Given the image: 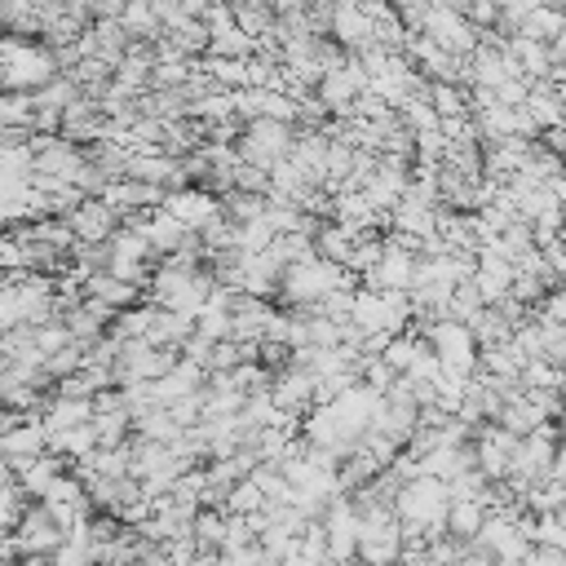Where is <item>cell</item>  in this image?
Returning <instances> with one entry per match:
<instances>
[{
    "mask_svg": "<svg viewBox=\"0 0 566 566\" xmlns=\"http://www.w3.org/2000/svg\"><path fill=\"white\" fill-rule=\"evenodd\" d=\"M13 473L22 478V486L31 491V500H44V495H49V486H53V482H57V478L66 473V460L49 451V455H40V460H31V464L13 469Z\"/></svg>",
    "mask_w": 566,
    "mask_h": 566,
    "instance_id": "ffe728a7",
    "label": "cell"
},
{
    "mask_svg": "<svg viewBox=\"0 0 566 566\" xmlns=\"http://www.w3.org/2000/svg\"><path fill=\"white\" fill-rule=\"evenodd\" d=\"M367 230H349V226H340V221H323L318 226V234H314V243H318V256L323 261H332V265H345L349 270V261H354V248H358V239H363Z\"/></svg>",
    "mask_w": 566,
    "mask_h": 566,
    "instance_id": "e0dca14e",
    "label": "cell"
},
{
    "mask_svg": "<svg viewBox=\"0 0 566 566\" xmlns=\"http://www.w3.org/2000/svg\"><path fill=\"white\" fill-rule=\"evenodd\" d=\"M66 221L75 230V243H111L119 234V226H124V217L106 199H84Z\"/></svg>",
    "mask_w": 566,
    "mask_h": 566,
    "instance_id": "30bf717a",
    "label": "cell"
},
{
    "mask_svg": "<svg viewBox=\"0 0 566 566\" xmlns=\"http://www.w3.org/2000/svg\"><path fill=\"white\" fill-rule=\"evenodd\" d=\"M438 4H447V9H460V13L469 9V0H438Z\"/></svg>",
    "mask_w": 566,
    "mask_h": 566,
    "instance_id": "4dcf8cb0",
    "label": "cell"
},
{
    "mask_svg": "<svg viewBox=\"0 0 566 566\" xmlns=\"http://www.w3.org/2000/svg\"><path fill=\"white\" fill-rule=\"evenodd\" d=\"M226 535H230V513L203 509V513L195 517V544H199V553H221Z\"/></svg>",
    "mask_w": 566,
    "mask_h": 566,
    "instance_id": "cb8c5ba5",
    "label": "cell"
},
{
    "mask_svg": "<svg viewBox=\"0 0 566 566\" xmlns=\"http://www.w3.org/2000/svg\"><path fill=\"white\" fill-rule=\"evenodd\" d=\"M562 31H566V13H562V9H553V4H544V9H535V13L522 22V31H517V35H531V40L553 44Z\"/></svg>",
    "mask_w": 566,
    "mask_h": 566,
    "instance_id": "484cf974",
    "label": "cell"
},
{
    "mask_svg": "<svg viewBox=\"0 0 566 566\" xmlns=\"http://www.w3.org/2000/svg\"><path fill=\"white\" fill-rule=\"evenodd\" d=\"M97 416V402L93 398H66L53 389L49 407H44V424H49V438L53 433H66V429H80V424H93Z\"/></svg>",
    "mask_w": 566,
    "mask_h": 566,
    "instance_id": "4fadbf2b",
    "label": "cell"
},
{
    "mask_svg": "<svg viewBox=\"0 0 566 566\" xmlns=\"http://www.w3.org/2000/svg\"><path fill=\"white\" fill-rule=\"evenodd\" d=\"M119 27L128 31V40H159L164 35V22H159V9L155 0H128L124 13H119Z\"/></svg>",
    "mask_w": 566,
    "mask_h": 566,
    "instance_id": "d6986e66",
    "label": "cell"
},
{
    "mask_svg": "<svg viewBox=\"0 0 566 566\" xmlns=\"http://www.w3.org/2000/svg\"><path fill=\"white\" fill-rule=\"evenodd\" d=\"M4 566H49V557H18V562H4Z\"/></svg>",
    "mask_w": 566,
    "mask_h": 566,
    "instance_id": "f546056e",
    "label": "cell"
},
{
    "mask_svg": "<svg viewBox=\"0 0 566 566\" xmlns=\"http://www.w3.org/2000/svg\"><path fill=\"white\" fill-rule=\"evenodd\" d=\"M429 102H433L438 119H460V115H473L469 88H460V84H447V80H429Z\"/></svg>",
    "mask_w": 566,
    "mask_h": 566,
    "instance_id": "44dd1931",
    "label": "cell"
},
{
    "mask_svg": "<svg viewBox=\"0 0 566 566\" xmlns=\"http://www.w3.org/2000/svg\"><path fill=\"white\" fill-rule=\"evenodd\" d=\"M517 433H509L504 424H482L478 438H473V451H478V469L486 473V482H509L513 473V451H517Z\"/></svg>",
    "mask_w": 566,
    "mask_h": 566,
    "instance_id": "9c48e42d",
    "label": "cell"
},
{
    "mask_svg": "<svg viewBox=\"0 0 566 566\" xmlns=\"http://www.w3.org/2000/svg\"><path fill=\"white\" fill-rule=\"evenodd\" d=\"M495 424H504L509 433L526 438V433H535V429H544V424H553V420L544 416V407H539L526 389H517V394H509V398H504V411H500V420H495Z\"/></svg>",
    "mask_w": 566,
    "mask_h": 566,
    "instance_id": "9a60e30c",
    "label": "cell"
},
{
    "mask_svg": "<svg viewBox=\"0 0 566 566\" xmlns=\"http://www.w3.org/2000/svg\"><path fill=\"white\" fill-rule=\"evenodd\" d=\"M243 164H256V168H274L292 155L296 146V124H283V119H248L243 137L234 142Z\"/></svg>",
    "mask_w": 566,
    "mask_h": 566,
    "instance_id": "52a82bcc",
    "label": "cell"
},
{
    "mask_svg": "<svg viewBox=\"0 0 566 566\" xmlns=\"http://www.w3.org/2000/svg\"><path fill=\"white\" fill-rule=\"evenodd\" d=\"M93 562H97V544H93V531H88V526L71 531V535L57 544V553L49 557V566H93Z\"/></svg>",
    "mask_w": 566,
    "mask_h": 566,
    "instance_id": "7402d4cb",
    "label": "cell"
},
{
    "mask_svg": "<svg viewBox=\"0 0 566 566\" xmlns=\"http://www.w3.org/2000/svg\"><path fill=\"white\" fill-rule=\"evenodd\" d=\"M195 566H230V562H226V557H221V553H203V557H199V562H195Z\"/></svg>",
    "mask_w": 566,
    "mask_h": 566,
    "instance_id": "f1b7e54d",
    "label": "cell"
},
{
    "mask_svg": "<svg viewBox=\"0 0 566 566\" xmlns=\"http://www.w3.org/2000/svg\"><path fill=\"white\" fill-rule=\"evenodd\" d=\"M354 274L345 265H332L323 256H310V261H296L283 270V292H279V305L287 310H318L336 287H349Z\"/></svg>",
    "mask_w": 566,
    "mask_h": 566,
    "instance_id": "3957f363",
    "label": "cell"
},
{
    "mask_svg": "<svg viewBox=\"0 0 566 566\" xmlns=\"http://www.w3.org/2000/svg\"><path fill=\"white\" fill-rule=\"evenodd\" d=\"M535 318H544V323H557V327H566V283H562V287H553V292L544 296V305L535 310Z\"/></svg>",
    "mask_w": 566,
    "mask_h": 566,
    "instance_id": "83f0119b",
    "label": "cell"
},
{
    "mask_svg": "<svg viewBox=\"0 0 566 566\" xmlns=\"http://www.w3.org/2000/svg\"><path fill=\"white\" fill-rule=\"evenodd\" d=\"M164 212H172L190 234H199V230H208L217 217H226V208H221V195H212V190H203V186H181V190H168V199H164Z\"/></svg>",
    "mask_w": 566,
    "mask_h": 566,
    "instance_id": "ba28073f",
    "label": "cell"
},
{
    "mask_svg": "<svg viewBox=\"0 0 566 566\" xmlns=\"http://www.w3.org/2000/svg\"><path fill=\"white\" fill-rule=\"evenodd\" d=\"M0 124L4 128H31L35 124V93H4L0 97Z\"/></svg>",
    "mask_w": 566,
    "mask_h": 566,
    "instance_id": "4316f807",
    "label": "cell"
},
{
    "mask_svg": "<svg viewBox=\"0 0 566 566\" xmlns=\"http://www.w3.org/2000/svg\"><path fill=\"white\" fill-rule=\"evenodd\" d=\"M0 455L4 469H22L40 455H49V424L40 411H9L4 416V433H0Z\"/></svg>",
    "mask_w": 566,
    "mask_h": 566,
    "instance_id": "8992f818",
    "label": "cell"
},
{
    "mask_svg": "<svg viewBox=\"0 0 566 566\" xmlns=\"http://www.w3.org/2000/svg\"><path fill=\"white\" fill-rule=\"evenodd\" d=\"M62 539H66L62 522L49 513V504H40V500H35V504H31V513L9 531L4 553H9V562H18V557H53Z\"/></svg>",
    "mask_w": 566,
    "mask_h": 566,
    "instance_id": "5b68a950",
    "label": "cell"
},
{
    "mask_svg": "<svg viewBox=\"0 0 566 566\" xmlns=\"http://www.w3.org/2000/svg\"><path fill=\"white\" fill-rule=\"evenodd\" d=\"M208 53H212V57H239V62H248V57H256V40H252L243 27H226V31L212 35Z\"/></svg>",
    "mask_w": 566,
    "mask_h": 566,
    "instance_id": "d4e9b609",
    "label": "cell"
},
{
    "mask_svg": "<svg viewBox=\"0 0 566 566\" xmlns=\"http://www.w3.org/2000/svg\"><path fill=\"white\" fill-rule=\"evenodd\" d=\"M447 509H451V486L429 473L402 482V491L394 500V513H398L407 539H420V544L447 535Z\"/></svg>",
    "mask_w": 566,
    "mask_h": 566,
    "instance_id": "6da1fadb",
    "label": "cell"
},
{
    "mask_svg": "<svg viewBox=\"0 0 566 566\" xmlns=\"http://www.w3.org/2000/svg\"><path fill=\"white\" fill-rule=\"evenodd\" d=\"M394 9H411V4H420V0H389Z\"/></svg>",
    "mask_w": 566,
    "mask_h": 566,
    "instance_id": "1f68e13d",
    "label": "cell"
},
{
    "mask_svg": "<svg viewBox=\"0 0 566 566\" xmlns=\"http://www.w3.org/2000/svg\"><path fill=\"white\" fill-rule=\"evenodd\" d=\"M84 296H97V301H106V305L119 314V310H133L146 292L133 287V283H124V279H115V274H106V270H97V274L84 283Z\"/></svg>",
    "mask_w": 566,
    "mask_h": 566,
    "instance_id": "ac0fdd59",
    "label": "cell"
},
{
    "mask_svg": "<svg viewBox=\"0 0 566 566\" xmlns=\"http://www.w3.org/2000/svg\"><path fill=\"white\" fill-rule=\"evenodd\" d=\"M190 336H195V318H190V314H177V310H159V305H155L146 345H155V349H177V354H181V345H186Z\"/></svg>",
    "mask_w": 566,
    "mask_h": 566,
    "instance_id": "2e32d148",
    "label": "cell"
},
{
    "mask_svg": "<svg viewBox=\"0 0 566 566\" xmlns=\"http://www.w3.org/2000/svg\"><path fill=\"white\" fill-rule=\"evenodd\" d=\"M252 62V57H248ZM248 62H239V57H199V66L212 75V84L217 88H226V93H239V88H248Z\"/></svg>",
    "mask_w": 566,
    "mask_h": 566,
    "instance_id": "603a6c76",
    "label": "cell"
},
{
    "mask_svg": "<svg viewBox=\"0 0 566 566\" xmlns=\"http://www.w3.org/2000/svg\"><path fill=\"white\" fill-rule=\"evenodd\" d=\"M0 71H4V93H40L62 75L53 44L27 40V35H4L0 44Z\"/></svg>",
    "mask_w": 566,
    "mask_h": 566,
    "instance_id": "7a4b0ae2",
    "label": "cell"
},
{
    "mask_svg": "<svg viewBox=\"0 0 566 566\" xmlns=\"http://www.w3.org/2000/svg\"><path fill=\"white\" fill-rule=\"evenodd\" d=\"M93 566H133V562H93Z\"/></svg>",
    "mask_w": 566,
    "mask_h": 566,
    "instance_id": "d6a6232c",
    "label": "cell"
},
{
    "mask_svg": "<svg viewBox=\"0 0 566 566\" xmlns=\"http://www.w3.org/2000/svg\"><path fill=\"white\" fill-rule=\"evenodd\" d=\"M509 57L517 62V71L531 80V84H539V80H548L553 75V49L544 44V40H531V35H509Z\"/></svg>",
    "mask_w": 566,
    "mask_h": 566,
    "instance_id": "5bb4252c",
    "label": "cell"
},
{
    "mask_svg": "<svg viewBox=\"0 0 566 566\" xmlns=\"http://www.w3.org/2000/svg\"><path fill=\"white\" fill-rule=\"evenodd\" d=\"M340 49H349V53H363L367 44H376V18L363 9V4H349V0H340L336 4V13H332V31H327Z\"/></svg>",
    "mask_w": 566,
    "mask_h": 566,
    "instance_id": "8fae6325",
    "label": "cell"
},
{
    "mask_svg": "<svg viewBox=\"0 0 566 566\" xmlns=\"http://www.w3.org/2000/svg\"><path fill=\"white\" fill-rule=\"evenodd\" d=\"M363 513V509H358ZM407 531L394 509H367L363 513V535H358V562L367 566H402L407 557Z\"/></svg>",
    "mask_w": 566,
    "mask_h": 566,
    "instance_id": "277c9868",
    "label": "cell"
},
{
    "mask_svg": "<svg viewBox=\"0 0 566 566\" xmlns=\"http://www.w3.org/2000/svg\"><path fill=\"white\" fill-rule=\"evenodd\" d=\"M491 495V491H486ZM486 495H451V509H447V535L473 544L491 517V500Z\"/></svg>",
    "mask_w": 566,
    "mask_h": 566,
    "instance_id": "7c38bea8",
    "label": "cell"
}]
</instances>
